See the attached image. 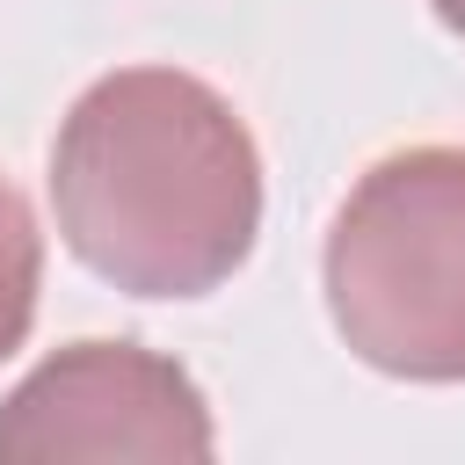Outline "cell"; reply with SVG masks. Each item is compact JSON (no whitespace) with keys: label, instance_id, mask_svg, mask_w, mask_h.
Segmentation results:
<instances>
[{"label":"cell","instance_id":"6da1fadb","mask_svg":"<svg viewBox=\"0 0 465 465\" xmlns=\"http://www.w3.org/2000/svg\"><path fill=\"white\" fill-rule=\"evenodd\" d=\"M51 211L80 269L124 298H203L262 232V153L182 65L102 73L51 138Z\"/></svg>","mask_w":465,"mask_h":465},{"label":"cell","instance_id":"7a4b0ae2","mask_svg":"<svg viewBox=\"0 0 465 465\" xmlns=\"http://www.w3.org/2000/svg\"><path fill=\"white\" fill-rule=\"evenodd\" d=\"M320 291L356 363L465 385V145L371 160L327 225Z\"/></svg>","mask_w":465,"mask_h":465},{"label":"cell","instance_id":"3957f363","mask_svg":"<svg viewBox=\"0 0 465 465\" xmlns=\"http://www.w3.org/2000/svg\"><path fill=\"white\" fill-rule=\"evenodd\" d=\"M203 385L138 341H65L0 400V465L73 458H211Z\"/></svg>","mask_w":465,"mask_h":465},{"label":"cell","instance_id":"277c9868","mask_svg":"<svg viewBox=\"0 0 465 465\" xmlns=\"http://www.w3.org/2000/svg\"><path fill=\"white\" fill-rule=\"evenodd\" d=\"M36 291H44V232H36L29 196L0 174V363L29 341Z\"/></svg>","mask_w":465,"mask_h":465},{"label":"cell","instance_id":"5b68a950","mask_svg":"<svg viewBox=\"0 0 465 465\" xmlns=\"http://www.w3.org/2000/svg\"><path fill=\"white\" fill-rule=\"evenodd\" d=\"M429 7H436V22H443L450 36H465V0H429Z\"/></svg>","mask_w":465,"mask_h":465}]
</instances>
